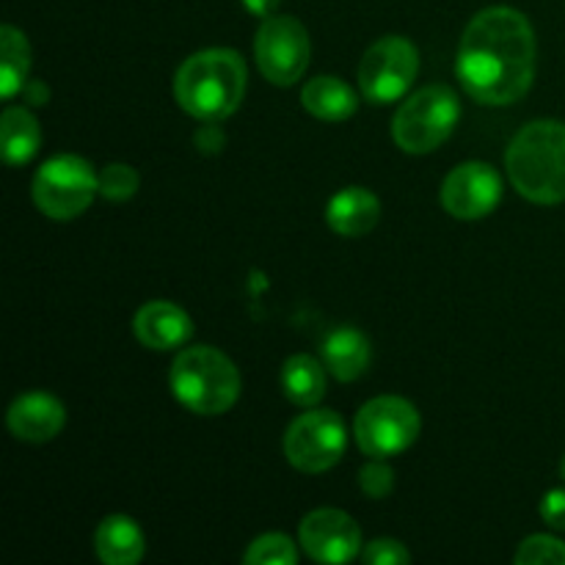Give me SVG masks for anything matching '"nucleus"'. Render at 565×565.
Masks as SVG:
<instances>
[{"instance_id": "obj_17", "label": "nucleus", "mask_w": 565, "mask_h": 565, "mask_svg": "<svg viewBox=\"0 0 565 565\" xmlns=\"http://www.w3.org/2000/svg\"><path fill=\"white\" fill-rule=\"evenodd\" d=\"M94 546H97L99 561L105 565H136L141 563L143 552H147V539H143L136 519L116 513V516L99 522Z\"/></svg>"}, {"instance_id": "obj_13", "label": "nucleus", "mask_w": 565, "mask_h": 565, "mask_svg": "<svg viewBox=\"0 0 565 565\" xmlns=\"http://www.w3.org/2000/svg\"><path fill=\"white\" fill-rule=\"evenodd\" d=\"M6 425L14 439L28 441V445H44L64 430L66 408L50 392H25L9 406Z\"/></svg>"}, {"instance_id": "obj_1", "label": "nucleus", "mask_w": 565, "mask_h": 565, "mask_svg": "<svg viewBox=\"0 0 565 565\" xmlns=\"http://www.w3.org/2000/svg\"><path fill=\"white\" fill-rule=\"evenodd\" d=\"M535 31L511 6L478 11L458 44L456 75L463 92L483 105L519 103L535 77Z\"/></svg>"}, {"instance_id": "obj_2", "label": "nucleus", "mask_w": 565, "mask_h": 565, "mask_svg": "<svg viewBox=\"0 0 565 565\" xmlns=\"http://www.w3.org/2000/svg\"><path fill=\"white\" fill-rule=\"evenodd\" d=\"M246 61L230 47L188 55L174 75V99L199 121H224L241 108L246 94Z\"/></svg>"}, {"instance_id": "obj_7", "label": "nucleus", "mask_w": 565, "mask_h": 565, "mask_svg": "<svg viewBox=\"0 0 565 565\" xmlns=\"http://www.w3.org/2000/svg\"><path fill=\"white\" fill-rule=\"evenodd\" d=\"M423 419L414 403L397 395H381L364 403L353 423L359 450L367 458H395L419 439Z\"/></svg>"}, {"instance_id": "obj_3", "label": "nucleus", "mask_w": 565, "mask_h": 565, "mask_svg": "<svg viewBox=\"0 0 565 565\" xmlns=\"http://www.w3.org/2000/svg\"><path fill=\"white\" fill-rule=\"evenodd\" d=\"M508 180L533 204L565 202V125L539 119L513 136L505 152Z\"/></svg>"}, {"instance_id": "obj_11", "label": "nucleus", "mask_w": 565, "mask_h": 565, "mask_svg": "<svg viewBox=\"0 0 565 565\" xmlns=\"http://www.w3.org/2000/svg\"><path fill=\"white\" fill-rule=\"evenodd\" d=\"M441 207L458 221L486 218L502 202V177L494 166L469 160L456 166L441 182Z\"/></svg>"}, {"instance_id": "obj_16", "label": "nucleus", "mask_w": 565, "mask_h": 565, "mask_svg": "<svg viewBox=\"0 0 565 565\" xmlns=\"http://www.w3.org/2000/svg\"><path fill=\"white\" fill-rule=\"evenodd\" d=\"M370 340L359 329H337L320 345V362L342 384L362 379L370 367Z\"/></svg>"}, {"instance_id": "obj_30", "label": "nucleus", "mask_w": 565, "mask_h": 565, "mask_svg": "<svg viewBox=\"0 0 565 565\" xmlns=\"http://www.w3.org/2000/svg\"><path fill=\"white\" fill-rule=\"evenodd\" d=\"M561 475H563V480H565V458H563V463H561Z\"/></svg>"}, {"instance_id": "obj_14", "label": "nucleus", "mask_w": 565, "mask_h": 565, "mask_svg": "<svg viewBox=\"0 0 565 565\" xmlns=\"http://www.w3.org/2000/svg\"><path fill=\"white\" fill-rule=\"evenodd\" d=\"M132 334L149 351H177L193 337V320L171 301H149L132 318Z\"/></svg>"}, {"instance_id": "obj_24", "label": "nucleus", "mask_w": 565, "mask_h": 565, "mask_svg": "<svg viewBox=\"0 0 565 565\" xmlns=\"http://www.w3.org/2000/svg\"><path fill=\"white\" fill-rule=\"evenodd\" d=\"M519 565H565V544L552 535H530L519 544Z\"/></svg>"}, {"instance_id": "obj_27", "label": "nucleus", "mask_w": 565, "mask_h": 565, "mask_svg": "<svg viewBox=\"0 0 565 565\" xmlns=\"http://www.w3.org/2000/svg\"><path fill=\"white\" fill-rule=\"evenodd\" d=\"M541 519H544L552 530H563L565 533V489H552L550 494L541 500Z\"/></svg>"}, {"instance_id": "obj_5", "label": "nucleus", "mask_w": 565, "mask_h": 565, "mask_svg": "<svg viewBox=\"0 0 565 565\" xmlns=\"http://www.w3.org/2000/svg\"><path fill=\"white\" fill-rule=\"evenodd\" d=\"M461 119V99L450 86H425L397 108L392 138L408 154H428L439 149Z\"/></svg>"}, {"instance_id": "obj_29", "label": "nucleus", "mask_w": 565, "mask_h": 565, "mask_svg": "<svg viewBox=\"0 0 565 565\" xmlns=\"http://www.w3.org/2000/svg\"><path fill=\"white\" fill-rule=\"evenodd\" d=\"M279 3L281 0H243V6H246L254 17H259V20H268V17H274L276 9H279Z\"/></svg>"}, {"instance_id": "obj_26", "label": "nucleus", "mask_w": 565, "mask_h": 565, "mask_svg": "<svg viewBox=\"0 0 565 565\" xmlns=\"http://www.w3.org/2000/svg\"><path fill=\"white\" fill-rule=\"evenodd\" d=\"M362 561L367 565H408L412 563V555H408V550L401 541L379 539L364 546Z\"/></svg>"}, {"instance_id": "obj_4", "label": "nucleus", "mask_w": 565, "mask_h": 565, "mask_svg": "<svg viewBox=\"0 0 565 565\" xmlns=\"http://www.w3.org/2000/svg\"><path fill=\"white\" fill-rule=\"evenodd\" d=\"M169 386L171 395L191 414L218 417L241 397V373L226 353L210 345H193L177 353Z\"/></svg>"}, {"instance_id": "obj_15", "label": "nucleus", "mask_w": 565, "mask_h": 565, "mask_svg": "<svg viewBox=\"0 0 565 565\" xmlns=\"http://www.w3.org/2000/svg\"><path fill=\"white\" fill-rule=\"evenodd\" d=\"M381 202L367 188H342L326 204V224L342 237H362L379 224Z\"/></svg>"}, {"instance_id": "obj_19", "label": "nucleus", "mask_w": 565, "mask_h": 565, "mask_svg": "<svg viewBox=\"0 0 565 565\" xmlns=\"http://www.w3.org/2000/svg\"><path fill=\"white\" fill-rule=\"evenodd\" d=\"M0 147L9 166H25L42 147V127L36 116L20 105H9L0 116Z\"/></svg>"}, {"instance_id": "obj_6", "label": "nucleus", "mask_w": 565, "mask_h": 565, "mask_svg": "<svg viewBox=\"0 0 565 565\" xmlns=\"http://www.w3.org/2000/svg\"><path fill=\"white\" fill-rule=\"evenodd\" d=\"M31 193L47 218L72 221L92 207L99 193V174L81 154H55L36 171Z\"/></svg>"}, {"instance_id": "obj_10", "label": "nucleus", "mask_w": 565, "mask_h": 565, "mask_svg": "<svg viewBox=\"0 0 565 565\" xmlns=\"http://www.w3.org/2000/svg\"><path fill=\"white\" fill-rule=\"evenodd\" d=\"M257 66L274 86H292L301 81L312 58L309 33L296 17L274 14L263 20L257 39H254Z\"/></svg>"}, {"instance_id": "obj_20", "label": "nucleus", "mask_w": 565, "mask_h": 565, "mask_svg": "<svg viewBox=\"0 0 565 565\" xmlns=\"http://www.w3.org/2000/svg\"><path fill=\"white\" fill-rule=\"evenodd\" d=\"M326 364L309 353H296L281 364V392L301 408H315L326 397Z\"/></svg>"}, {"instance_id": "obj_18", "label": "nucleus", "mask_w": 565, "mask_h": 565, "mask_svg": "<svg viewBox=\"0 0 565 565\" xmlns=\"http://www.w3.org/2000/svg\"><path fill=\"white\" fill-rule=\"evenodd\" d=\"M301 105L320 121H345L356 114L359 99L342 77L318 75L301 88Z\"/></svg>"}, {"instance_id": "obj_23", "label": "nucleus", "mask_w": 565, "mask_h": 565, "mask_svg": "<svg viewBox=\"0 0 565 565\" xmlns=\"http://www.w3.org/2000/svg\"><path fill=\"white\" fill-rule=\"evenodd\" d=\"M138 185H141L138 171L127 163H110L99 174V196L108 202H127L136 196Z\"/></svg>"}, {"instance_id": "obj_9", "label": "nucleus", "mask_w": 565, "mask_h": 565, "mask_svg": "<svg viewBox=\"0 0 565 565\" xmlns=\"http://www.w3.org/2000/svg\"><path fill=\"white\" fill-rule=\"evenodd\" d=\"M419 75V53L408 39L384 36L370 44L359 64V88L373 105H390L406 97Z\"/></svg>"}, {"instance_id": "obj_22", "label": "nucleus", "mask_w": 565, "mask_h": 565, "mask_svg": "<svg viewBox=\"0 0 565 565\" xmlns=\"http://www.w3.org/2000/svg\"><path fill=\"white\" fill-rule=\"evenodd\" d=\"M243 563L248 565H296L298 563V550L290 541V535L281 533H265L257 541H252V546L243 555Z\"/></svg>"}, {"instance_id": "obj_25", "label": "nucleus", "mask_w": 565, "mask_h": 565, "mask_svg": "<svg viewBox=\"0 0 565 565\" xmlns=\"http://www.w3.org/2000/svg\"><path fill=\"white\" fill-rule=\"evenodd\" d=\"M359 486H362L370 500L390 497L392 489H395V472L386 463V458H370L367 467H362V472H359Z\"/></svg>"}, {"instance_id": "obj_21", "label": "nucleus", "mask_w": 565, "mask_h": 565, "mask_svg": "<svg viewBox=\"0 0 565 565\" xmlns=\"http://www.w3.org/2000/svg\"><path fill=\"white\" fill-rule=\"evenodd\" d=\"M31 70V44L14 25L0 28V94L11 99L25 88Z\"/></svg>"}, {"instance_id": "obj_28", "label": "nucleus", "mask_w": 565, "mask_h": 565, "mask_svg": "<svg viewBox=\"0 0 565 565\" xmlns=\"http://www.w3.org/2000/svg\"><path fill=\"white\" fill-rule=\"evenodd\" d=\"M215 125H218V121H207V125L196 132V147H202L204 152H218V149H224V132Z\"/></svg>"}, {"instance_id": "obj_12", "label": "nucleus", "mask_w": 565, "mask_h": 565, "mask_svg": "<svg viewBox=\"0 0 565 565\" xmlns=\"http://www.w3.org/2000/svg\"><path fill=\"white\" fill-rule=\"evenodd\" d=\"M298 541L315 563L326 565L351 563L362 552V530L356 519L337 508H318L303 516Z\"/></svg>"}, {"instance_id": "obj_8", "label": "nucleus", "mask_w": 565, "mask_h": 565, "mask_svg": "<svg viewBox=\"0 0 565 565\" xmlns=\"http://www.w3.org/2000/svg\"><path fill=\"white\" fill-rule=\"evenodd\" d=\"M345 419L331 408H309L292 419L285 434L287 461L307 475L329 472L345 456Z\"/></svg>"}]
</instances>
